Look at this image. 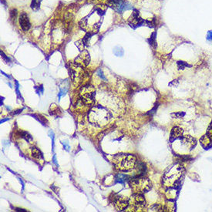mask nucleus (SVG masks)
Listing matches in <instances>:
<instances>
[{"label": "nucleus", "instance_id": "nucleus-1", "mask_svg": "<svg viewBox=\"0 0 212 212\" xmlns=\"http://www.w3.org/2000/svg\"><path fill=\"white\" fill-rule=\"evenodd\" d=\"M111 118V113L101 105L94 106L88 113V119L90 123L98 127L106 126Z\"/></svg>", "mask_w": 212, "mask_h": 212}, {"label": "nucleus", "instance_id": "nucleus-2", "mask_svg": "<svg viewBox=\"0 0 212 212\" xmlns=\"http://www.w3.org/2000/svg\"><path fill=\"white\" fill-rule=\"evenodd\" d=\"M113 164L119 171H127L134 168L137 159L133 154H117L113 157Z\"/></svg>", "mask_w": 212, "mask_h": 212}, {"label": "nucleus", "instance_id": "nucleus-3", "mask_svg": "<svg viewBox=\"0 0 212 212\" xmlns=\"http://www.w3.org/2000/svg\"><path fill=\"white\" fill-rule=\"evenodd\" d=\"M129 184L135 194H143L147 192L151 188V182L150 180L144 177L143 176H136L135 177L131 178Z\"/></svg>", "mask_w": 212, "mask_h": 212}, {"label": "nucleus", "instance_id": "nucleus-4", "mask_svg": "<svg viewBox=\"0 0 212 212\" xmlns=\"http://www.w3.org/2000/svg\"><path fill=\"white\" fill-rule=\"evenodd\" d=\"M96 95V90L91 85H86L81 89L80 97L83 102L86 104H90L93 103Z\"/></svg>", "mask_w": 212, "mask_h": 212}, {"label": "nucleus", "instance_id": "nucleus-5", "mask_svg": "<svg viewBox=\"0 0 212 212\" xmlns=\"http://www.w3.org/2000/svg\"><path fill=\"white\" fill-rule=\"evenodd\" d=\"M146 201L141 194H134L129 199V205L133 211H137L142 210L145 207Z\"/></svg>", "mask_w": 212, "mask_h": 212}, {"label": "nucleus", "instance_id": "nucleus-6", "mask_svg": "<svg viewBox=\"0 0 212 212\" xmlns=\"http://www.w3.org/2000/svg\"><path fill=\"white\" fill-rule=\"evenodd\" d=\"M107 6L117 12V13H122L126 10L130 8V6L126 0H107Z\"/></svg>", "mask_w": 212, "mask_h": 212}, {"label": "nucleus", "instance_id": "nucleus-7", "mask_svg": "<svg viewBox=\"0 0 212 212\" xmlns=\"http://www.w3.org/2000/svg\"><path fill=\"white\" fill-rule=\"evenodd\" d=\"M113 199V203L114 206L119 211H124L129 205V199L124 196L113 194V197H110Z\"/></svg>", "mask_w": 212, "mask_h": 212}, {"label": "nucleus", "instance_id": "nucleus-8", "mask_svg": "<svg viewBox=\"0 0 212 212\" xmlns=\"http://www.w3.org/2000/svg\"><path fill=\"white\" fill-rule=\"evenodd\" d=\"M145 23V20L142 19L141 17L139 15V11L137 9H133V13L129 19V24L133 28H137V27L140 26Z\"/></svg>", "mask_w": 212, "mask_h": 212}, {"label": "nucleus", "instance_id": "nucleus-9", "mask_svg": "<svg viewBox=\"0 0 212 212\" xmlns=\"http://www.w3.org/2000/svg\"><path fill=\"white\" fill-rule=\"evenodd\" d=\"M90 57L89 52L86 50H83V52L75 59L76 65L80 67H86L90 63Z\"/></svg>", "mask_w": 212, "mask_h": 212}, {"label": "nucleus", "instance_id": "nucleus-10", "mask_svg": "<svg viewBox=\"0 0 212 212\" xmlns=\"http://www.w3.org/2000/svg\"><path fill=\"white\" fill-rule=\"evenodd\" d=\"M19 23L20 27L23 31L26 32L31 27V23H30V19H29L28 15L25 13H22L19 17Z\"/></svg>", "mask_w": 212, "mask_h": 212}, {"label": "nucleus", "instance_id": "nucleus-11", "mask_svg": "<svg viewBox=\"0 0 212 212\" xmlns=\"http://www.w3.org/2000/svg\"><path fill=\"white\" fill-rule=\"evenodd\" d=\"M183 134V130L178 127H175L172 129L171 133V140H175L179 138Z\"/></svg>", "mask_w": 212, "mask_h": 212}, {"label": "nucleus", "instance_id": "nucleus-12", "mask_svg": "<svg viewBox=\"0 0 212 212\" xmlns=\"http://www.w3.org/2000/svg\"><path fill=\"white\" fill-rule=\"evenodd\" d=\"M201 144L204 147L207 148V147H210V146L212 145V140H211V138H210L208 135L205 134L201 138Z\"/></svg>", "mask_w": 212, "mask_h": 212}, {"label": "nucleus", "instance_id": "nucleus-13", "mask_svg": "<svg viewBox=\"0 0 212 212\" xmlns=\"http://www.w3.org/2000/svg\"><path fill=\"white\" fill-rule=\"evenodd\" d=\"M136 168H137V176H143V174H144V172H145L146 171V167L145 165H144V164L143 163H139L138 164H136Z\"/></svg>", "mask_w": 212, "mask_h": 212}, {"label": "nucleus", "instance_id": "nucleus-14", "mask_svg": "<svg viewBox=\"0 0 212 212\" xmlns=\"http://www.w3.org/2000/svg\"><path fill=\"white\" fill-rule=\"evenodd\" d=\"M32 155L33 157H35V159H42V154L40 151V150H39L36 147H33L32 149Z\"/></svg>", "mask_w": 212, "mask_h": 212}, {"label": "nucleus", "instance_id": "nucleus-15", "mask_svg": "<svg viewBox=\"0 0 212 212\" xmlns=\"http://www.w3.org/2000/svg\"><path fill=\"white\" fill-rule=\"evenodd\" d=\"M42 0H32V3L30 6H31V8L33 10H35V11H37L40 7V4H41Z\"/></svg>", "mask_w": 212, "mask_h": 212}, {"label": "nucleus", "instance_id": "nucleus-16", "mask_svg": "<svg viewBox=\"0 0 212 212\" xmlns=\"http://www.w3.org/2000/svg\"><path fill=\"white\" fill-rule=\"evenodd\" d=\"M94 9L99 16H103V15H104L105 13H106V6L103 7V6H96V7L94 8Z\"/></svg>", "mask_w": 212, "mask_h": 212}, {"label": "nucleus", "instance_id": "nucleus-17", "mask_svg": "<svg viewBox=\"0 0 212 212\" xmlns=\"http://www.w3.org/2000/svg\"><path fill=\"white\" fill-rule=\"evenodd\" d=\"M156 36H157V33L156 32H154L150 35V38L148 39V42L150 43V45H151L153 47L155 48L157 46V42H156Z\"/></svg>", "mask_w": 212, "mask_h": 212}, {"label": "nucleus", "instance_id": "nucleus-18", "mask_svg": "<svg viewBox=\"0 0 212 212\" xmlns=\"http://www.w3.org/2000/svg\"><path fill=\"white\" fill-rule=\"evenodd\" d=\"M93 35V34H92V33H86V35H85L84 38L82 39V41H83V42H84L85 46H89L90 40L91 36H92Z\"/></svg>", "mask_w": 212, "mask_h": 212}, {"label": "nucleus", "instance_id": "nucleus-19", "mask_svg": "<svg viewBox=\"0 0 212 212\" xmlns=\"http://www.w3.org/2000/svg\"><path fill=\"white\" fill-rule=\"evenodd\" d=\"M17 14H18V12H17L16 8H13V9L10 10L9 12V16H10V19L12 21H16Z\"/></svg>", "mask_w": 212, "mask_h": 212}, {"label": "nucleus", "instance_id": "nucleus-20", "mask_svg": "<svg viewBox=\"0 0 212 212\" xmlns=\"http://www.w3.org/2000/svg\"><path fill=\"white\" fill-rule=\"evenodd\" d=\"M127 177V176L124 175V174H118L117 176L116 177V181L118 183H121V184H123L126 181V178Z\"/></svg>", "mask_w": 212, "mask_h": 212}, {"label": "nucleus", "instance_id": "nucleus-21", "mask_svg": "<svg viewBox=\"0 0 212 212\" xmlns=\"http://www.w3.org/2000/svg\"><path fill=\"white\" fill-rule=\"evenodd\" d=\"M21 136L23 138H24L25 140H27V141H32V140H33V137H32V136L30 135L28 132H25V131L22 132Z\"/></svg>", "mask_w": 212, "mask_h": 212}, {"label": "nucleus", "instance_id": "nucleus-22", "mask_svg": "<svg viewBox=\"0 0 212 212\" xmlns=\"http://www.w3.org/2000/svg\"><path fill=\"white\" fill-rule=\"evenodd\" d=\"M177 67L179 69H184V68L189 67L188 63L185 62H183V61H178L177 62Z\"/></svg>", "mask_w": 212, "mask_h": 212}, {"label": "nucleus", "instance_id": "nucleus-23", "mask_svg": "<svg viewBox=\"0 0 212 212\" xmlns=\"http://www.w3.org/2000/svg\"><path fill=\"white\" fill-rule=\"evenodd\" d=\"M171 116L174 118H181L182 117L184 116V113H181V112H178V113H174L171 114Z\"/></svg>", "mask_w": 212, "mask_h": 212}, {"label": "nucleus", "instance_id": "nucleus-24", "mask_svg": "<svg viewBox=\"0 0 212 212\" xmlns=\"http://www.w3.org/2000/svg\"><path fill=\"white\" fill-rule=\"evenodd\" d=\"M206 134L208 135V137H209L210 138H211V140H212V122L211 123V124H210L209 127H208V132H207Z\"/></svg>", "mask_w": 212, "mask_h": 212}, {"label": "nucleus", "instance_id": "nucleus-25", "mask_svg": "<svg viewBox=\"0 0 212 212\" xmlns=\"http://www.w3.org/2000/svg\"><path fill=\"white\" fill-rule=\"evenodd\" d=\"M97 74H98V76H99L102 79H103V80H104V81H106V78L105 77L104 75H103V71H102L101 69H98V70H97Z\"/></svg>", "mask_w": 212, "mask_h": 212}, {"label": "nucleus", "instance_id": "nucleus-26", "mask_svg": "<svg viewBox=\"0 0 212 212\" xmlns=\"http://www.w3.org/2000/svg\"><path fill=\"white\" fill-rule=\"evenodd\" d=\"M1 57H2V58H3V60H4L6 63H9L10 62L9 58H8V57H7L6 55H5V53L3 52V51H1Z\"/></svg>", "mask_w": 212, "mask_h": 212}, {"label": "nucleus", "instance_id": "nucleus-27", "mask_svg": "<svg viewBox=\"0 0 212 212\" xmlns=\"http://www.w3.org/2000/svg\"><path fill=\"white\" fill-rule=\"evenodd\" d=\"M63 146H64V148L66 149V150H69V143H68V141L67 140H65V141H63Z\"/></svg>", "mask_w": 212, "mask_h": 212}, {"label": "nucleus", "instance_id": "nucleus-28", "mask_svg": "<svg viewBox=\"0 0 212 212\" xmlns=\"http://www.w3.org/2000/svg\"><path fill=\"white\" fill-rule=\"evenodd\" d=\"M66 92H67V90H62L60 91V93H59V97L60 98L61 96H63V95H65Z\"/></svg>", "mask_w": 212, "mask_h": 212}, {"label": "nucleus", "instance_id": "nucleus-29", "mask_svg": "<svg viewBox=\"0 0 212 212\" xmlns=\"http://www.w3.org/2000/svg\"><path fill=\"white\" fill-rule=\"evenodd\" d=\"M208 40H212V31H209L208 33Z\"/></svg>", "mask_w": 212, "mask_h": 212}, {"label": "nucleus", "instance_id": "nucleus-30", "mask_svg": "<svg viewBox=\"0 0 212 212\" xmlns=\"http://www.w3.org/2000/svg\"><path fill=\"white\" fill-rule=\"evenodd\" d=\"M53 163L56 164V165H58V164H57V159H56V156H54V157H53Z\"/></svg>", "mask_w": 212, "mask_h": 212}, {"label": "nucleus", "instance_id": "nucleus-31", "mask_svg": "<svg viewBox=\"0 0 212 212\" xmlns=\"http://www.w3.org/2000/svg\"><path fill=\"white\" fill-rule=\"evenodd\" d=\"M21 112H22V110H16V112H14V113H13V114H16V113H21Z\"/></svg>", "mask_w": 212, "mask_h": 212}, {"label": "nucleus", "instance_id": "nucleus-32", "mask_svg": "<svg viewBox=\"0 0 212 212\" xmlns=\"http://www.w3.org/2000/svg\"><path fill=\"white\" fill-rule=\"evenodd\" d=\"M16 211H25V210H23V209H20V208H16Z\"/></svg>", "mask_w": 212, "mask_h": 212}]
</instances>
